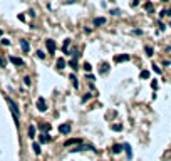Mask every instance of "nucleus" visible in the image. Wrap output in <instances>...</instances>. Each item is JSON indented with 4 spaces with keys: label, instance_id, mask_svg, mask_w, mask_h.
Instances as JSON below:
<instances>
[{
    "label": "nucleus",
    "instance_id": "1",
    "mask_svg": "<svg viewBox=\"0 0 171 161\" xmlns=\"http://www.w3.org/2000/svg\"><path fill=\"white\" fill-rule=\"evenodd\" d=\"M5 101L8 102V106H10V111H12V116H14V121H15V126L19 128L20 126V112H19V107H17V102L14 101V99H10V97L7 96L5 97Z\"/></svg>",
    "mask_w": 171,
    "mask_h": 161
},
{
    "label": "nucleus",
    "instance_id": "2",
    "mask_svg": "<svg viewBox=\"0 0 171 161\" xmlns=\"http://www.w3.org/2000/svg\"><path fill=\"white\" fill-rule=\"evenodd\" d=\"M70 151H72V153H77V151H96V148L91 146V144H86V146L77 144V148H74V149H70Z\"/></svg>",
    "mask_w": 171,
    "mask_h": 161
},
{
    "label": "nucleus",
    "instance_id": "3",
    "mask_svg": "<svg viewBox=\"0 0 171 161\" xmlns=\"http://www.w3.org/2000/svg\"><path fill=\"white\" fill-rule=\"evenodd\" d=\"M37 109H39L40 112H45V111H47V104H45V99H44V97H39V99H37Z\"/></svg>",
    "mask_w": 171,
    "mask_h": 161
},
{
    "label": "nucleus",
    "instance_id": "4",
    "mask_svg": "<svg viewBox=\"0 0 171 161\" xmlns=\"http://www.w3.org/2000/svg\"><path fill=\"white\" fill-rule=\"evenodd\" d=\"M129 59H131V56H129V54H121V56H114V62H117V64H119V62H128Z\"/></svg>",
    "mask_w": 171,
    "mask_h": 161
},
{
    "label": "nucleus",
    "instance_id": "5",
    "mask_svg": "<svg viewBox=\"0 0 171 161\" xmlns=\"http://www.w3.org/2000/svg\"><path fill=\"white\" fill-rule=\"evenodd\" d=\"M45 45H47V50H49L50 54L55 52V42H54L52 39H47V40H45Z\"/></svg>",
    "mask_w": 171,
    "mask_h": 161
},
{
    "label": "nucleus",
    "instance_id": "6",
    "mask_svg": "<svg viewBox=\"0 0 171 161\" xmlns=\"http://www.w3.org/2000/svg\"><path fill=\"white\" fill-rule=\"evenodd\" d=\"M104 24H106V17H96V19L92 20V25H94V27H101Z\"/></svg>",
    "mask_w": 171,
    "mask_h": 161
},
{
    "label": "nucleus",
    "instance_id": "7",
    "mask_svg": "<svg viewBox=\"0 0 171 161\" xmlns=\"http://www.w3.org/2000/svg\"><path fill=\"white\" fill-rule=\"evenodd\" d=\"M81 143H82V141H81L79 138H72V139H67V141L64 143V146L69 148V146H72V144H81Z\"/></svg>",
    "mask_w": 171,
    "mask_h": 161
},
{
    "label": "nucleus",
    "instance_id": "8",
    "mask_svg": "<svg viewBox=\"0 0 171 161\" xmlns=\"http://www.w3.org/2000/svg\"><path fill=\"white\" fill-rule=\"evenodd\" d=\"M50 139H52V138H50L47 133H44V134H39V141H40L42 144H45V143H50Z\"/></svg>",
    "mask_w": 171,
    "mask_h": 161
},
{
    "label": "nucleus",
    "instance_id": "9",
    "mask_svg": "<svg viewBox=\"0 0 171 161\" xmlns=\"http://www.w3.org/2000/svg\"><path fill=\"white\" fill-rule=\"evenodd\" d=\"M8 61H10L12 64H15V65H24V61H22L20 57H15V56H10Z\"/></svg>",
    "mask_w": 171,
    "mask_h": 161
},
{
    "label": "nucleus",
    "instance_id": "10",
    "mask_svg": "<svg viewBox=\"0 0 171 161\" xmlns=\"http://www.w3.org/2000/svg\"><path fill=\"white\" fill-rule=\"evenodd\" d=\"M59 133L61 134H69L70 133V124H61L59 126Z\"/></svg>",
    "mask_w": 171,
    "mask_h": 161
},
{
    "label": "nucleus",
    "instance_id": "11",
    "mask_svg": "<svg viewBox=\"0 0 171 161\" xmlns=\"http://www.w3.org/2000/svg\"><path fill=\"white\" fill-rule=\"evenodd\" d=\"M123 149H124V144H114L112 146V154H119Z\"/></svg>",
    "mask_w": 171,
    "mask_h": 161
},
{
    "label": "nucleus",
    "instance_id": "12",
    "mask_svg": "<svg viewBox=\"0 0 171 161\" xmlns=\"http://www.w3.org/2000/svg\"><path fill=\"white\" fill-rule=\"evenodd\" d=\"M20 47H22L24 52H29V50H30V45H29L27 40H20Z\"/></svg>",
    "mask_w": 171,
    "mask_h": 161
},
{
    "label": "nucleus",
    "instance_id": "13",
    "mask_svg": "<svg viewBox=\"0 0 171 161\" xmlns=\"http://www.w3.org/2000/svg\"><path fill=\"white\" fill-rule=\"evenodd\" d=\"M55 65H57V69H64V67H66V59H64V57L57 59V62H55Z\"/></svg>",
    "mask_w": 171,
    "mask_h": 161
},
{
    "label": "nucleus",
    "instance_id": "14",
    "mask_svg": "<svg viewBox=\"0 0 171 161\" xmlns=\"http://www.w3.org/2000/svg\"><path fill=\"white\" fill-rule=\"evenodd\" d=\"M69 45H70V39H66V40H64V45H62V50H64L66 56H69V50H67Z\"/></svg>",
    "mask_w": 171,
    "mask_h": 161
},
{
    "label": "nucleus",
    "instance_id": "15",
    "mask_svg": "<svg viewBox=\"0 0 171 161\" xmlns=\"http://www.w3.org/2000/svg\"><path fill=\"white\" fill-rule=\"evenodd\" d=\"M39 128L42 129L44 133H47V131H50V124H47V123H40V124H39Z\"/></svg>",
    "mask_w": 171,
    "mask_h": 161
},
{
    "label": "nucleus",
    "instance_id": "16",
    "mask_svg": "<svg viewBox=\"0 0 171 161\" xmlns=\"http://www.w3.org/2000/svg\"><path fill=\"white\" fill-rule=\"evenodd\" d=\"M32 148H34V153H35V154H40V153H42V149H40V144H39V143H34V144H32Z\"/></svg>",
    "mask_w": 171,
    "mask_h": 161
},
{
    "label": "nucleus",
    "instance_id": "17",
    "mask_svg": "<svg viewBox=\"0 0 171 161\" xmlns=\"http://www.w3.org/2000/svg\"><path fill=\"white\" fill-rule=\"evenodd\" d=\"M144 10H148L149 14H153V10H154V8H153V3H151V2H146V3H144Z\"/></svg>",
    "mask_w": 171,
    "mask_h": 161
},
{
    "label": "nucleus",
    "instance_id": "18",
    "mask_svg": "<svg viewBox=\"0 0 171 161\" xmlns=\"http://www.w3.org/2000/svg\"><path fill=\"white\" fill-rule=\"evenodd\" d=\"M144 52H146V56H148V57H151L154 50H153V47H151V45H146V47H144Z\"/></svg>",
    "mask_w": 171,
    "mask_h": 161
},
{
    "label": "nucleus",
    "instance_id": "19",
    "mask_svg": "<svg viewBox=\"0 0 171 161\" xmlns=\"http://www.w3.org/2000/svg\"><path fill=\"white\" fill-rule=\"evenodd\" d=\"M124 151H126V153H128V158H129V160H131V158H133V153H131V146H129V144H128V143H126V144H124Z\"/></svg>",
    "mask_w": 171,
    "mask_h": 161
},
{
    "label": "nucleus",
    "instance_id": "20",
    "mask_svg": "<svg viewBox=\"0 0 171 161\" xmlns=\"http://www.w3.org/2000/svg\"><path fill=\"white\" fill-rule=\"evenodd\" d=\"M70 81H72L74 87H75V89H79V82H77V79H75V76H74V74H70Z\"/></svg>",
    "mask_w": 171,
    "mask_h": 161
},
{
    "label": "nucleus",
    "instance_id": "21",
    "mask_svg": "<svg viewBox=\"0 0 171 161\" xmlns=\"http://www.w3.org/2000/svg\"><path fill=\"white\" fill-rule=\"evenodd\" d=\"M109 72V64H103V67H101V74H107Z\"/></svg>",
    "mask_w": 171,
    "mask_h": 161
},
{
    "label": "nucleus",
    "instance_id": "22",
    "mask_svg": "<svg viewBox=\"0 0 171 161\" xmlns=\"http://www.w3.org/2000/svg\"><path fill=\"white\" fill-rule=\"evenodd\" d=\"M29 138H35V126H29Z\"/></svg>",
    "mask_w": 171,
    "mask_h": 161
},
{
    "label": "nucleus",
    "instance_id": "23",
    "mask_svg": "<svg viewBox=\"0 0 171 161\" xmlns=\"http://www.w3.org/2000/svg\"><path fill=\"white\" fill-rule=\"evenodd\" d=\"M69 65H70V67H72L74 70H77V69H79V67H77V61H75V57H74V59H72V61L69 62Z\"/></svg>",
    "mask_w": 171,
    "mask_h": 161
},
{
    "label": "nucleus",
    "instance_id": "24",
    "mask_svg": "<svg viewBox=\"0 0 171 161\" xmlns=\"http://www.w3.org/2000/svg\"><path fill=\"white\" fill-rule=\"evenodd\" d=\"M139 77H141V79H148V77H149V72H148V70H141Z\"/></svg>",
    "mask_w": 171,
    "mask_h": 161
},
{
    "label": "nucleus",
    "instance_id": "25",
    "mask_svg": "<svg viewBox=\"0 0 171 161\" xmlns=\"http://www.w3.org/2000/svg\"><path fill=\"white\" fill-rule=\"evenodd\" d=\"M111 14H112V15H121L123 12H121V8H112V10H111Z\"/></svg>",
    "mask_w": 171,
    "mask_h": 161
},
{
    "label": "nucleus",
    "instance_id": "26",
    "mask_svg": "<svg viewBox=\"0 0 171 161\" xmlns=\"http://www.w3.org/2000/svg\"><path fill=\"white\" fill-rule=\"evenodd\" d=\"M35 56H37L39 59H45V54H44L42 50H37V52H35Z\"/></svg>",
    "mask_w": 171,
    "mask_h": 161
},
{
    "label": "nucleus",
    "instance_id": "27",
    "mask_svg": "<svg viewBox=\"0 0 171 161\" xmlns=\"http://www.w3.org/2000/svg\"><path fill=\"white\" fill-rule=\"evenodd\" d=\"M111 129H112V131H121V129H123V126H121V124H112V126H111Z\"/></svg>",
    "mask_w": 171,
    "mask_h": 161
},
{
    "label": "nucleus",
    "instance_id": "28",
    "mask_svg": "<svg viewBox=\"0 0 171 161\" xmlns=\"http://www.w3.org/2000/svg\"><path fill=\"white\" fill-rule=\"evenodd\" d=\"M91 69H92V67H91L89 62H86V64H84V70H86V72H91Z\"/></svg>",
    "mask_w": 171,
    "mask_h": 161
},
{
    "label": "nucleus",
    "instance_id": "29",
    "mask_svg": "<svg viewBox=\"0 0 171 161\" xmlns=\"http://www.w3.org/2000/svg\"><path fill=\"white\" fill-rule=\"evenodd\" d=\"M5 65H7V59L0 57V67H5Z\"/></svg>",
    "mask_w": 171,
    "mask_h": 161
},
{
    "label": "nucleus",
    "instance_id": "30",
    "mask_svg": "<svg viewBox=\"0 0 171 161\" xmlns=\"http://www.w3.org/2000/svg\"><path fill=\"white\" fill-rule=\"evenodd\" d=\"M91 97H92V94H86V96L82 97V102H86V101H89Z\"/></svg>",
    "mask_w": 171,
    "mask_h": 161
},
{
    "label": "nucleus",
    "instance_id": "31",
    "mask_svg": "<svg viewBox=\"0 0 171 161\" xmlns=\"http://www.w3.org/2000/svg\"><path fill=\"white\" fill-rule=\"evenodd\" d=\"M2 45H10V40L8 39H2Z\"/></svg>",
    "mask_w": 171,
    "mask_h": 161
},
{
    "label": "nucleus",
    "instance_id": "32",
    "mask_svg": "<svg viewBox=\"0 0 171 161\" xmlns=\"http://www.w3.org/2000/svg\"><path fill=\"white\" fill-rule=\"evenodd\" d=\"M24 84L25 86H30V77H24Z\"/></svg>",
    "mask_w": 171,
    "mask_h": 161
},
{
    "label": "nucleus",
    "instance_id": "33",
    "mask_svg": "<svg viewBox=\"0 0 171 161\" xmlns=\"http://www.w3.org/2000/svg\"><path fill=\"white\" fill-rule=\"evenodd\" d=\"M137 5H139V0H133L131 2V7H137Z\"/></svg>",
    "mask_w": 171,
    "mask_h": 161
},
{
    "label": "nucleus",
    "instance_id": "34",
    "mask_svg": "<svg viewBox=\"0 0 171 161\" xmlns=\"http://www.w3.org/2000/svg\"><path fill=\"white\" fill-rule=\"evenodd\" d=\"M158 27H159V30H164V24H161V22H159V24H158Z\"/></svg>",
    "mask_w": 171,
    "mask_h": 161
},
{
    "label": "nucleus",
    "instance_id": "35",
    "mask_svg": "<svg viewBox=\"0 0 171 161\" xmlns=\"http://www.w3.org/2000/svg\"><path fill=\"white\" fill-rule=\"evenodd\" d=\"M153 70H154V72H161V70H159V67H158V65H153Z\"/></svg>",
    "mask_w": 171,
    "mask_h": 161
},
{
    "label": "nucleus",
    "instance_id": "36",
    "mask_svg": "<svg viewBox=\"0 0 171 161\" xmlns=\"http://www.w3.org/2000/svg\"><path fill=\"white\" fill-rule=\"evenodd\" d=\"M87 79H89V81H96V77H94V76H91V74H87Z\"/></svg>",
    "mask_w": 171,
    "mask_h": 161
},
{
    "label": "nucleus",
    "instance_id": "37",
    "mask_svg": "<svg viewBox=\"0 0 171 161\" xmlns=\"http://www.w3.org/2000/svg\"><path fill=\"white\" fill-rule=\"evenodd\" d=\"M151 87H153V89H156V87H158V82H156V81H153V84H151Z\"/></svg>",
    "mask_w": 171,
    "mask_h": 161
},
{
    "label": "nucleus",
    "instance_id": "38",
    "mask_svg": "<svg viewBox=\"0 0 171 161\" xmlns=\"http://www.w3.org/2000/svg\"><path fill=\"white\" fill-rule=\"evenodd\" d=\"M66 2H67V3H74L75 0H66Z\"/></svg>",
    "mask_w": 171,
    "mask_h": 161
},
{
    "label": "nucleus",
    "instance_id": "39",
    "mask_svg": "<svg viewBox=\"0 0 171 161\" xmlns=\"http://www.w3.org/2000/svg\"><path fill=\"white\" fill-rule=\"evenodd\" d=\"M2 34H3V32H2V29H0V37H2Z\"/></svg>",
    "mask_w": 171,
    "mask_h": 161
},
{
    "label": "nucleus",
    "instance_id": "40",
    "mask_svg": "<svg viewBox=\"0 0 171 161\" xmlns=\"http://www.w3.org/2000/svg\"><path fill=\"white\" fill-rule=\"evenodd\" d=\"M163 2H168V0H163Z\"/></svg>",
    "mask_w": 171,
    "mask_h": 161
},
{
    "label": "nucleus",
    "instance_id": "41",
    "mask_svg": "<svg viewBox=\"0 0 171 161\" xmlns=\"http://www.w3.org/2000/svg\"><path fill=\"white\" fill-rule=\"evenodd\" d=\"M170 25H171V24H170Z\"/></svg>",
    "mask_w": 171,
    "mask_h": 161
}]
</instances>
